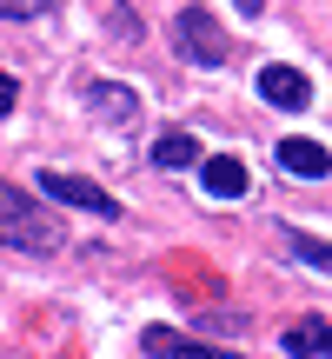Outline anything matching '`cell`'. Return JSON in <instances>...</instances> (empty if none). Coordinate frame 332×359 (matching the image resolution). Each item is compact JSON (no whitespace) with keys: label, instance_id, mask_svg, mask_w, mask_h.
Returning a JSON list of instances; mask_svg holds the SVG:
<instances>
[{"label":"cell","instance_id":"6da1fadb","mask_svg":"<svg viewBox=\"0 0 332 359\" xmlns=\"http://www.w3.org/2000/svg\"><path fill=\"white\" fill-rule=\"evenodd\" d=\"M0 246H13V253H53L60 246V226L34 206V193L7 187V180H0Z\"/></svg>","mask_w":332,"mask_h":359},{"label":"cell","instance_id":"7a4b0ae2","mask_svg":"<svg viewBox=\"0 0 332 359\" xmlns=\"http://www.w3.org/2000/svg\"><path fill=\"white\" fill-rule=\"evenodd\" d=\"M173 47H179V60H193V67H219L233 53V40L219 34V20L206 7H179L173 13Z\"/></svg>","mask_w":332,"mask_h":359},{"label":"cell","instance_id":"3957f363","mask_svg":"<svg viewBox=\"0 0 332 359\" xmlns=\"http://www.w3.org/2000/svg\"><path fill=\"white\" fill-rule=\"evenodd\" d=\"M40 180V193L47 200H60V206H80V213H93V219H113L120 213V200L106 187H93V180H80V173H34Z\"/></svg>","mask_w":332,"mask_h":359},{"label":"cell","instance_id":"277c9868","mask_svg":"<svg viewBox=\"0 0 332 359\" xmlns=\"http://www.w3.org/2000/svg\"><path fill=\"white\" fill-rule=\"evenodd\" d=\"M259 93H266V107H279V114H306V100H312V80L299 74V67L272 60V67H259Z\"/></svg>","mask_w":332,"mask_h":359},{"label":"cell","instance_id":"5b68a950","mask_svg":"<svg viewBox=\"0 0 332 359\" xmlns=\"http://www.w3.org/2000/svg\"><path fill=\"white\" fill-rule=\"evenodd\" d=\"M87 114L106 120V127H140V93L120 87V80H93L87 87Z\"/></svg>","mask_w":332,"mask_h":359},{"label":"cell","instance_id":"8992f818","mask_svg":"<svg viewBox=\"0 0 332 359\" xmlns=\"http://www.w3.org/2000/svg\"><path fill=\"white\" fill-rule=\"evenodd\" d=\"M200 187L213 193V200H240V193L253 187V173H246L233 154H213V160H200Z\"/></svg>","mask_w":332,"mask_h":359},{"label":"cell","instance_id":"52a82bcc","mask_svg":"<svg viewBox=\"0 0 332 359\" xmlns=\"http://www.w3.org/2000/svg\"><path fill=\"white\" fill-rule=\"evenodd\" d=\"M279 167L299 173V180H326L332 173V154L319 140H306V133H293V140H279Z\"/></svg>","mask_w":332,"mask_h":359},{"label":"cell","instance_id":"ba28073f","mask_svg":"<svg viewBox=\"0 0 332 359\" xmlns=\"http://www.w3.org/2000/svg\"><path fill=\"white\" fill-rule=\"evenodd\" d=\"M140 353H146V359H219L213 346H200V339H186V333H173V326H146V339H140Z\"/></svg>","mask_w":332,"mask_h":359},{"label":"cell","instance_id":"9c48e42d","mask_svg":"<svg viewBox=\"0 0 332 359\" xmlns=\"http://www.w3.org/2000/svg\"><path fill=\"white\" fill-rule=\"evenodd\" d=\"M279 346L286 353H293V359H332V326L326 320H293V326H286V333H279Z\"/></svg>","mask_w":332,"mask_h":359},{"label":"cell","instance_id":"30bf717a","mask_svg":"<svg viewBox=\"0 0 332 359\" xmlns=\"http://www.w3.org/2000/svg\"><path fill=\"white\" fill-rule=\"evenodd\" d=\"M200 160V140L193 133H160L153 140V167H193Z\"/></svg>","mask_w":332,"mask_h":359},{"label":"cell","instance_id":"8fae6325","mask_svg":"<svg viewBox=\"0 0 332 359\" xmlns=\"http://www.w3.org/2000/svg\"><path fill=\"white\" fill-rule=\"evenodd\" d=\"M286 253H293V259H306V266H319V273H332V246H326V240H306V233H286Z\"/></svg>","mask_w":332,"mask_h":359},{"label":"cell","instance_id":"7c38bea8","mask_svg":"<svg viewBox=\"0 0 332 359\" xmlns=\"http://www.w3.org/2000/svg\"><path fill=\"white\" fill-rule=\"evenodd\" d=\"M53 0H0V20H47Z\"/></svg>","mask_w":332,"mask_h":359},{"label":"cell","instance_id":"4fadbf2b","mask_svg":"<svg viewBox=\"0 0 332 359\" xmlns=\"http://www.w3.org/2000/svg\"><path fill=\"white\" fill-rule=\"evenodd\" d=\"M13 100H20V87H13V74H0V120L13 114Z\"/></svg>","mask_w":332,"mask_h":359},{"label":"cell","instance_id":"5bb4252c","mask_svg":"<svg viewBox=\"0 0 332 359\" xmlns=\"http://www.w3.org/2000/svg\"><path fill=\"white\" fill-rule=\"evenodd\" d=\"M233 7H240L246 20H259V7H266V0H233Z\"/></svg>","mask_w":332,"mask_h":359}]
</instances>
